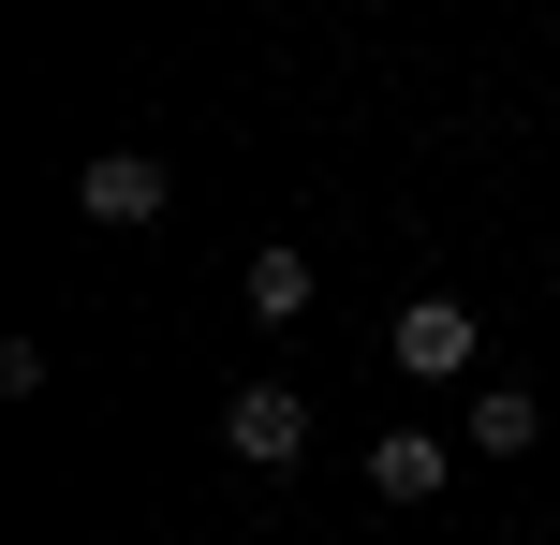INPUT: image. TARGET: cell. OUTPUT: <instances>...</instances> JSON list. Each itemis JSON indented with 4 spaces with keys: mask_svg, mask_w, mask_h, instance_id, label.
Wrapping results in <instances>:
<instances>
[{
    "mask_svg": "<svg viewBox=\"0 0 560 545\" xmlns=\"http://www.w3.org/2000/svg\"><path fill=\"white\" fill-rule=\"evenodd\" d=\"M236 295H252V324H295V310H310V251H252Z\"/></svg>",
    "mask_w": 560,
    "mask_h": 545,
    "instance_id": "8992f818",
    "label": "cell"
},
{
    "mask_svg": "<svg viewBox=\"0 0 560 545\" xmlns=\"http://www.w3.org/2000/svg\"><path fill=\"white\" fill-rule=\"evenodd\" d=\"M516 545H532V531H516Z\"/></svg>",
    "mask_w": 560,
    "mask_h": 545,
    "instance_id": "52a82bcc",
    "label": "cell"
},
{
    "mask_svg": "<svg viewBox=\"0 0 560 545\" xmlns=\"http://www.w3.org/2000/svg\"><path fill=\"white\" fill-rule=\"evenodd\" d=\"M369 487H384V501H443V442H428V428H384V442H369Z\"/></svg>",
    "mask_w": 560,
    "mask_h": 545,
    "instance_id": "5b68a950",
    "label": "cell"
},
{
    "mask_svg": "<svg viewBox=\"0 0 560 545\" xmlns=\"http://www.w3.org/2000/svg\"><path fill=\"white\" fill-rule=\"evenodd\" d=\"M222 458L236 472H295L310 458V399H295V383H236V399H222Z\"/></svg>",
    "mask_w": 560,
    "mask_h": 545,
    "instance_id": "6da1fadb",
    "label": "cell"
},
{
    "mask_svg": "<svg viewBox=\"0 0 560 545\" xmlns=\"http://www.w3.org/2000/svg\"><path fill=\"white\" fill-rule=\"evenodd\" d=\"M472 310H457V295H413V310H398L384 324V369H413V383H457V369H472Z\"/></svg>",
    "mask_w": 560,
    "mask_h": 545,
    "instance_id": "7a4b0ae2",
    "label": "cell"
},
{
    "mask_svg": "<svg viewBox=\"0 0 560 545\" xmlns=\"http://www.w3.org/2000/svg\"><path fill=\"white\" fill-rule=\"evenodd\" d=\"M74 206H89V222H163V163H148V147H89Z\"/></svg>",
    "mask_w": 560,
    "mask_h": 545,
    "instance_id": "3957f363",
    "label": "cell"
},
{
    "mask_svg": "<svg viewBox=\"0 0 560 545\" xmlns=\"http://www.w3.org/2000/svg\"><path fill=\"white\" fill-rule=\"evenodd\" d=\"M546 442V399L532 383H472V458H532Z\"/></svg>",
    "mask_w": 560,
    "mask_h": 545,
    "instance_id": "277c9868",
    "label": "cell"
}]
</instances>
